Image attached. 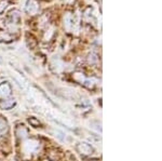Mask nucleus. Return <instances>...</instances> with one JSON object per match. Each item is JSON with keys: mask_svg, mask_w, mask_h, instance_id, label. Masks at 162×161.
I'll use <instances>...</instances> for the list:
<instances>
[{"mask_svg": "<svg viewBox=\"0 0 162 161\" xmlns=\"http://www.w3.org/2000/svg\"><path fill=\"white\" fill-rule=\"evenodd\" d=\"M10 87L8 84H2L0 86V97H7L10 95Z\"/></svg>", "mask_w": 162, "mask_h": 161, "instance_id": "1", "label": "nucleus"}, {"mask_svg": "<svg viewBox=\"0 0 162 161\" xmlns=\"http://www.w3.org/2000/svg\"><path fill=\"white\" fill-rule=\"evenodd\" d=\"M38 10V5L36 3V1L34 0H30L29 2H28V5H27V11L30 13V14H35V13L37 12Z\"/></svg>", "mask_w": 162, "mask_h": 161, "instance_id": "2", "label": "nucleus"}, {"mask_svg": "<svg viewBox=\"0 0 162 161\" xmlns=\"http://www.w3.org/2000/svg\"><path fill=\"white\" fill-rule=\"evenodd\" d=\"M71 22H73V18H71L70 13H67L64 18V24H65L66 29H70L71 28Z\"/></svg>", "mask_w": 162, "mask_h": 161, "instance_id": "3", "label": "nucleus"}, {"mask_svg": "<svg viewBox=\"0 0 162 161\" xmlns=\"http://www.w3.org/2000/svg\"><path fill=\"white\" fill-rule=\"evenodd\" d=\"M78 148L80 149L83 154H90V153L92 151V148L89 146V145H86V144H82V145H80Z\"/></svg>", "mask_w": 162, "mask_h": 161, "instance_id": "4", "label": "nucleus"}, {"mask_svg": "<svg viewBox=\"0 0 162 161\" xmlns=\"http://www.w3.org/2000/svg\"><path fill=\"white\" fill-rule=\"evenodd\" d=\"M5 129H7V124L2 119H0V133H3Z\"/></svg>", "mask_w": 162, "mask_h": 161, "instance_id": "5", "label": "nucleus"}, {"mask_svg": "<svg viewBox=\"0 0 162 161\" xmlns=\"http://www.w3.org/2000/svg\"><path fill=\"white\" fill-rule=\"evenodd\" d=\"M13 104H14V101H11V102H5V103H2V104H1V106H2V107H5V108H9V107H11Z\"/></svg>", "mask_w": 162, "mask_h": 161, "instance_id": "6", "label": "nucleus"}]
</instances>
